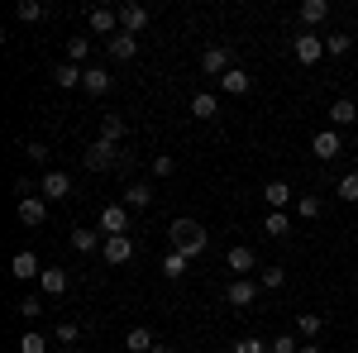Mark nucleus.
Returning <instances> with one entry per match:
<instances>
[{
  "instance_id": "393cba45",
  "label": "nucleus",
  "mask_w": 358,
  "mask_h": 353,
  "mask_svg": "<svg viewBox=\"0 0 358 353\" xmlns=\"http://www.w3.org/2000/svg\"><path fill=\"white\" fill-rule=\"evenodd\" d=\"M248 86H253V82H248V72H244V67H229V72L220 77V91H224V96H244Z\"/></svg>"
},
{
  "instance_id": "0eeeda50",
  "label": "nucleus",
  "mask_w": 358,
  "mask_h": 353,
  "mask_svg": "<svg viewBox=\"0 0 358 353\" xmlns=\"http://www.w3.org/2000/svg\"><path fill=\"white\" fill-rule=\"evenodd\" d=\"M224 301H229L234 310H248V305L258 301V282H248V277H234V282H229V291H224Z\"/></svg>"
},
{
  "instance_id": "f8f14e48",
  "label": "nucleus",
  "mask_w": 358,
  "mask_h": 353,
  "mask_svg": "<svg viewBox=\"0 0 358 353\" xmlns=\"http://www.w3.org/2000/svg\"><path fill=\"white\" fill-rule=\"evenodd\" d=\"M296 20L315 34V24H325V20H330V0H301V5H296Z\"/></svg>"
},
{
  "instance_id": "c03bdc74",
  "label": "nucleus",
  "mask_w": 358,
  "mask_h": 353,
  "mask_svg": "<svg viewBox=\"0 0 358 353\" xmlns=\"http://www.w3.org/2000/svg\"><path fill=\"white\" fill-rule=\"evenodd\" d=\"M296 353H320V349H315V344H301V349H296Z\"/></svg>"
},
{
  "instance_id": "473e14b6",
  "label": "nucleus",
  "mask_w": 358,
  "mask_h": 353,
  "mask_svg": "<svg viewBox=\"0 0 358 353\" xmlns=\"http://www.w3.org/2000/svg\"><path fill=\"white\" fill-rule=\"evenodd\" d=\"M86 57H91V38H67V62H77V67H82Z\"/></svg>"
},
{
  "instance_id": "20e7f679",
  "label": "nucleus",
  "mask_w": 358,
  "mask_h": 353,
  "mask_svg": "<svg viewBox=\"0 0 358 353\" xmlns=\"http://www.w3.org/2000/svg\"><path fill=\"white\" fill-rule=\"evenodd\" d=\"M86 24H91V34H101V38H115L120 34V10L96 5V10H86Z\"/></svg>"
},
{
  "instance_id": "dca6fc26",
  "label": "nucleus",
  "mask_w": 358,
  "mask_h": 353,
  "mask_svg": "<svg viewBox=\"0 0 358 353\" xmlns=\"http://www.w3.org/2000/svg\"><path fill=\"white\" fill-rule=\"evenodd\" d=\"M120 29L138 38V34L148 29V10H143V5H120Z\"/></svg>"
},
{
  "instance_id": "b1692460",
  "label": "nucleus",
  "mask_w": 358,
  "mask_h": 353,
  "mask_svg": "<svg viewBox=\"0 0 358 353\" xmlns=\"http://www.w3.org/2000/svg\"><path fill=\"white\" fill-rule=\"evenodd\" d=\"M153 344H158V339H153V329H148V325H134L129 334H124V349H129V353H148Z\"/></svg>"
},
{
  "instance_id": "aec40b11",
  "label": "nucleus",
  "mask_w": 358,
  "mask_h": 353,
  "mask_svg": "<svg viewBox=\"0 0 358 353\" xmlns=\"http://www.w3.org/2000/svg\"><path fill=\"white\" fill-rule=\"evenodd\" d=\"M354 120H358V106L349 101V96H339V101L330 106V129H344V124H354Z\"/></svg>"
},
{
  "instance_id": "39448f33",
  "label": "nucleus",
  "mask_w": 358,
  "mask_h": 353,
  "mask_svg": "<svg viewBox=\"0 0 358 353\" xmlns=\"http://www.w3.org/2000/svg\"><path fill=\"white\" fill-rule=\"evenodd\" d=\"M38 196H43V201H67V196H72V177H67V172H43V182H38Z\"/></svg>"
},
{
  "instance_id": "c85d7f7f",
  "label": "nucleus",
  "mask_w": 358,
  "mask_h": 353,
  "mask_svg": "<svg viewBox=\"0 0 358 353\" xmlns=\"http://www.w3.org/2000/svg\"><path fill=\"white\" fill-rule=\"evenodd\" d=\"M187 263H192V258H182V253H167V258L158 263V268H163V277H167V282H182V277H187Z\"/></svg>"
},
{
  "instance_id": "58836bf2",
  "label": "nucleus",
  "mask_w": 358,
  "mask_h": 353,
  "mask_svg": "<svg viewBox=\"0 0 358 353\" xmlns=\"http://www.w3.org/2000/svg\"><path fill=\"white\" fill-rule=\"evenodd\" d=\"M339 201H358V172L339 177Z\"/></svg>"
},
{
  "instance_id": "4c0bfd02",
  "label": "nucleus",
  "mask_w": 358,
  "mask_h": 353,
  "mask_svg": "<svg viewBox=\"0 0 358 353\" xmlns=\"http://www.w3.org/2000/svg\"><path fill=\"white\" fill-rule=\"evenodd\" d=\"M258 282H263L268 291H277V287L287 282V272H282V268H263V272H258Z\"/></svg>"
},
{
  "instance_id": "cd10ccee",
  "label": "nucleus",
  "mask_w": 358,
  "mask_h": 353,
  "mask_svg": "<svg viewBox=\"0 0 358 353\" xmlns=\"http://www.w3.org/2000/svg\"><path fill=\"white\" fill-rule=\"evenodd\" d=\"M263 229H268L273 239H287V234H292V215H287V210H268V219H263Z\"/></svg>"
},
{
  "instance_id": "a211bd4d",
  "label": "nucleus",
  "mask_w": 358,
  "mask_h": 353,
  "mask_svg": "<svg viewBox=\"0 0 358 353\" xmlns=\"http://www.w3.org/2000/svg\"><path fill=\"white\" fill-rule=\"evenodd\" d=\"M263 201H268L273 210H287V206L296 201V191H292V182H268V187H263Z\"/></svg>"
},
{
  "instance_id": "423d86ee",
  "label": "nucleus",
  "mask_w": 358,
  "mask_h": 353,
  "mask_svg": "<svg viewBox=\"0 0 358 353\" xmlns=\"http://www.w3.org/2000/svg\"><path fill=\"white\" fill-rule=\"evenodd\" d=\"M10 277H15V282H34V277H43L38 258H34V248H20V253L10 258Z\"/></svg>"
},
{
  "instance_id": "a18cd8bd",
  "label": "nucleus",
  "mask_w": 358,
  "mask_h": 353,
  "mask_svg": "<svg viewBox=\"0 0 358 353\" xmlns=\"http://www.w3.org/2000/svg\"><path fill=\"white\" fill-rule=\"evenodd\" d=\"M148 353H167V349H163V344H153V349H148Z\"/></svg>"
},
{
  "instance_id": "a19ab883",
  "label": "nucleus",
  "mask_w": 358,
  "mask_h": 353,
  "mask_svg": "<svg viewBox=\"0 0 358 353\" xmlns=\"http://www.w3.org/2000/svg\"><path fill=\"white\" fill-rule=\"evenodd\" d=\"M172 172H177V163H172L167 153H158V158H153V177H172Z\"/></svg>"
},
{
  "instance_id": "c9c22d12",
  "label": "nucleus",
  "mask_w": 358,
  "mask_h": 353,
  "mask_svg": "<svg viewBox=\"0 0 358 353\" xmlns=\"http://www.w3.org/2000/svg\"><path fill=\"white\" fill-rule=\"evenodd\" d=\"M53 339H57V344H62V349H72V344H77V339H82V329L72 325V320H62V325L53 329Z\"/></svg>"
},
{
  "instance_id": "1a4fd4ad",
  "label": "nucleus",
  "mask_w": 358,
  "mask_h": 353,
  "mask_svg": "<svg viewBox=\"0 0 358 353\" xmlns=\"http://www.w3.org/2000/svg\"><path fill=\"white\" fill-rule=\"evenodd\" d=\"M91 172H110L115 167V143H106V138H96L91 148H86V158H82Z\"/></svg>"
},
{
  "instance_id": "ddd939ff",
  "label": "nucleus",
  "mask_w": 358,
  "mask_h": 353,
  "mask_svg": "<svg viewBox=\"0 0 358 353\" xmlns=\"http://www.w3.org/2000/svg\"><path fill=\"white\" fill-rule=\"evenodd\" d=\"M43 219H48V201H43V196H24V201H20V224L38 229Z\"/></svg>"
},
{
  "instance_id": "4be33fe9",
  "label": "nucleus",
  "mask_w": 358,
  "mask_h": 353,
  "mask_svg": "<svg viewBox=\"0 0 358 353\" xmlns=\"http://www.w3.org/2000/svg\"><path fill=\"white\" fill-rule=\"evenodd\" d=\"M115 86V77L106 72V67H86V82H82V91H91V96H106Z\"/></svg>"
},
{
  "instance_id": "7ed1b4c3",
  "label": "nucleus",
  "mask_w": 358,
  "mask_h": 353,
  "mask_svg": "<svg viewBox=\"0 0 358 353\" xmlns=\"http://www.w3.org/2000/svg\"><path fill=\"white\" fill-rule=\"evenodd\" d=\"M129 229V206L124 201H110V206H101V234L115 239V234H124Z\"/></svg>"
},
{
  "instance_id": "2f4dec72",
  "label": "nucleus",
  "mask_w": 358,
  "mask_h": 353,
  "mask_svg": "<svg viewBox=\"0 0 358 353\" xmlns=\"http://www.w3.org/2000/svg\"><path fill=\"white\" fill-rule=\"evenodd\" d=\"M320 210H325L320 196H296V215L301 219H320Z\"/></svg>"
},
{
  "instance_id": "72a5a7b5",
  "label": "nucleus",
  "mask_w": 358,
  "mask_h": 353,
  "mask_svg": "<svg viewBox=\"0 0 358 353\" xmlns=\"http://www.w3.org/2000/svg\"><path fill=\"white\" fill-rule=\"evenodd\" d=\"M320 325H325V320H320V315H310V310H306V315H296V334H301V339H315V334H320Z\"/></svg>"
},
{
  "instance_id": "412c9836",
  "label": "nucleus",
  "mask_w": 358,
  "mask_h": 353,
  "mask_svg": "<svg viewBox=\"0 0 358 353\" xmlns=\"http://www.w3.org/2000/svg\"><path fill=\"white\" fill-rule=\"evenodd\" d=\"M192 115H196V120H215V115H220V96L196 91V96H192Z\"/></svg>"
},
{
  "instance_id": "f3484780",
  "label": "nucleus",
  "mask_w": 358,
  "mask_h": 353,
  "mask_svg": "<svg viewBox=\"0 0 358 353\" xmlns=\"http://www.w3.org/2000/svg\"><path fill=\"white\" fill-rule=\"evenodd\" d=\"M106 263H110V268H120V263H129V258H134V244H129V234H115V239H106Z\"/></svg>"
},
{
  "instance_id": "2eb2a0df",
  "label": "nucleus",
  "mask_w": 358,
  "mask_h": 353,
  "mask_svg": "<svg viewBox=\"0 0 358 353\" xmlns=\"http://www.w3.org/2000/svg\"><path fill=\"white\" fill-rule=\"evenodd\" d=\"M106 53H110L115 62H129V57L138 53V38H134V34H124V29H120L115 38H106Z\"/></svg>"
},
{
  "instance_id": "f704fd0d",
  "label": "nucleus",
  "mask_w": 358,
  "mask_h": 353,
  "mask_svg": "<svg viewBox=\"0 0 358 353\" xmlns=\"http://www.w3.org/2000/svg\"><path fill=\"white\" fill-rule=\"evenodd\" d=\"M15 20H24V24L43 20V5H38V0H20V5H15Z\"/></svg>"
},
{
  "instance_id": "bb28decb",
  "label": "nucleus",
  "mask_w": 358,
  "mask_h": 353,
  "mask_svg": "<svg viewBox=\"0 0 358 353\" xmlns=\"http://www.w3.org/2000/svg\"><path fill=\"white\" fill-rule=\"evenodd\" d=\"M124 134H129V124H124L120 115H101V138H106V143H120Z\"/></svg>"
},
{
  "instance_id": "6e6552de",
  "label": "nucleus",
  "mask_w": 358,
  "mask_h": 353,
  "mask_svg": "<svg viewBox=\"0 0 358 353\" xmlns=\"http://www.w3.org/2000/svg\"><path fill=\"white\" fill-rule=\"evenodd\" d=\"M310 153H315V158H325V163H330V158H339V153H344L339 129H320V134L310 138Z\"/></svg>"
},
{
  "instance_id": "79ce46f5",
  "label": "nucleus",
  "mask_w": 358,
  "mask_h": 353,
  "mask_svg": "<svg viewBox=\"0 0 358 353\" xmlns=\"http://www.w3.org/2000/svg\"><path fill=\"white\" fill-rule=\"evenodd\" d=\"M234 353H273V349H268L263 339H239V344H234Z\"/></svg>"
},
{
  "instance_id": "f03ea898",
  "label": "nucleus",
  "mask_w": 358,
  "mask_h": 353,
  "mask_svg": "<svg viewBox=\"0 0 358 353\" xmlns=\"http://www.w3.org/2000/svg\"><path fill=\"white\" fill-rule=\"evenodd\" d=\"M292 48H296V62H301V67H315V62L325 57V34H310V29H301Z\"/></svg>"
},
{
  "instance_id": "c756f323",
  "label": "nucleus",
  "mask_w": 358,
  "mask_h": 353,
  "mask_svg": "<svg viewBox=\"0 0 358 353\" xmlns=\"http://www.w3.org/2000/svg\"><path fill=\"white\" fill-rule=\"evenodd\" d=\"M20 353H48V339H43L38 329H24V334H20Z\"/></svg>"
},
{
  "instance_id": "ea45409f",
  "label": "nucleus",
  "mask_w": 358,
  "mask_h": 353,
  "mask_svg": "<svg viewBox=\"0 0 358 353\" xmlns=\"http://www.w3.org/2000/svg\"><path fill=\"white\" fill-rule=\"evenodd\" d=\"M20 315H24V320H38V315H43V301H38V296H24V301H20Z\"/></svg>"
},
{
  "instance_id": "e433bc0d",
  "label": "nucleus",
  "mask_w": 358,
  "mask_h": 353,
  "mask_svg": "<svg viewBox=\"0 0 358 353\" xmlns=\"http://www.w3.org/2000/svg\"><path fill=\"white\" fill-rule=\"evenodd\" d=\"M268 349L273 353H296L301 344H296V334H277V339H268Z\"/></svg>"
},
{
  "instance_id": "a878e982",
  "label": "nucleus",
  "mask_w": 358,
  "mask_h": 353,
  "mask_svg": "<svg viewBox=\"0 0 358 353\" xmlns=\"http://www.w3.org/2000/svg\"><path fill=\"white\" fill-rule=\"evenodd\" d=\"M101 244H106L101 229H72V248H77V253H96Z\"/></svg>"
},
{
  "instance_id": "4468645a",
  "label": "nucleus",
  "mask_w": 358,
  "mask_h": 353,
  "mask_svg": "<svg viewBox=\"0 0 358 353\" xmlns=\"http://www.w3.org/2000/svg\"><path fill=\"white\" fill-rule=\"evenodd\" d=\"M38 287H43V296H62V291L72 287V272H67V268H43Z\"/></svg>"
},
{
  "instance_id": "37998d69",
  "label": "nucleus",
  "mask_w": 358,
  "mask_h": 353,
  "mask_svg": "<svg viewBox=\"0 0 358 353\" xmlns=\"http://www.w3.org/2000/svg\"><path fill=\"white\" fill-rule=\"evenodd\" d=\"M24 153H29V163H48V148L43 143H24Z\"/></svg>"
},
{
  "instance_id": "6ab92c4d",
  "label": "nucleus",
  "mask_w": 358,
  "mask_h": 353,
  "mask_svg": "<svg viewBox=\"0 0 358 353\" xmlns=\"http://www.w3.org/2000/svg\"><path fill=\"white\" fill-rule=\"evenodd\" d=\"M53 82L62 86V91H77V86L86 82V67H77V62H57V72H53Z\"/></svg>"
},
{
  "instance_id": "9b49d317",
  "label": "nucleus",
  "mask_w": 358,
  "mask_h": 353,
  "mask_svg": "<svg viewBox=\"0 0 358 353\" xmlns=\"http://www.w3.org/2000/svg\"><path fill=\"white\" fill-rule=\"evenodd\" d=\"M224 268L234 272V277H248V272L258 268V253H253V248H244V244H234L229 253H224Z\"/></svg>"
},
{
  "instance_id": "5701e85b",
  "label": "nucleus",
  "mask_w": 358,
  "mask_h": 353,
  "mask_svg": "<svg viewBox=\"0 0 358 353\" xmlns=\"http://www.w3.org/2000/svg\"><path fill=\"white\" fill-rule=\"evenodd\" d=\"M124 206H129V210H148V206H153V187H148V182L124 187Z\"/></svg>"
},
{
  "instance_id": "f257e3e1",
  "label": "nucleus",
  "mask_w": 358,
  "mask_h": 353,
  "mask_svg": "<svg viewBox=\"0 0 358 353\" xmlns=\"http://www.w3.org/2000/svg\"><path fill=\"white\" fill-rule=\"evenodd\" d=\"M167 239H172V253H182V258H201L210 248V234L196 219H172L167 224Z\"/></svg>"
},
{
  "instance_id": "49530a36",
  "label": "nucleus",
  "mask_w": 358,
  "mask_h": 353,
  "mask_svg": "<svg viewBox=\"0 0 358 353\" xmlns=\"http://www.w3.org/2000/svg\"><path fill=\"white\" fill-rule=\"evenodd\" d=\"M57 353H77V349H57Z\"/></svg>"
},
{
  "instance_id": "9d476101",
  "label": "nucleus",
  "mask_w": 358,
  "mask_h": 353,
  "mask_svg": "<svg viewBox=\"0 0 358 353\" xmlns=\"http://www.w3.org/2000/svg\"><path fill=\"white\" fill-rule=\"evenodd\" d=\"M229 67H234V62H229V48H224V43H215V48L201 53V72H206V77H224Z\"/></svg>"
},
{
  "instance_id": "7c9ffc66",
  "label": "nucleus",
  "mask_w": 358,
  "mask_h": 353,
  "mask_svg": "<svg viewBox=\"0 0 358 353\" xmlns=\"http://www.w3.org/2000/svg\"><path fill=\"white\" fill-rule=\"evenodd\" d=\"M349 48H354V38H349V34H325V53H330V57H344Z\"/></svg>"
}]
</instances>
